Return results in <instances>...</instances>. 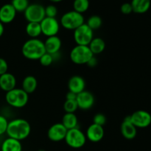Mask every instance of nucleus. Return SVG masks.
Returning a JSON list of instances; mask_svg holds the SVG:
<instances>
[{
	"mask_svg": "<svg viewBox=\"0 0 151 151\" xmlns=\"http://www.w3.org/2000/svg\"><path fill=\"white\" fill-rule=\"evenodd\" d=\"M31 126L29 121L24 118H16L9 121L6 133L8 137L22 141L29 136Z\"/></svg>",
	"mask_w": 151,
	"mask_h": 151,
	"instance_id": "nucleus-1",
	"label": "nucleus"
},
{
	"mask_svg": "<svg viewBox=\"0 0 151 151\" xmlns=\"http://www.w3.org/2000/svg\"><path fill=\"white\" fill-rule=\"evenodd\" d=\"M22 55L29 60H38L46 53L44 41L39 38H29L22 45Z\"/></svg>",
	"mask_w": 151,
	"mask_h": 151,
	"instance_id": "nucleus-2",
	"label": "nucleus"
},
{
	"mask_svg": "<svg viewBox=\"0 0 151 151\" xmlns=\"http://www.w3.org/2000/svg\"><path fill=\"white\" fill-rule=\"evenodd\" d=\"M6 102L15 108H22L27 105L29 101V94L22 88L15 87L13 90L6 92Z\"/></svg>",
	"mask_w": 151,
	"mask_h": 151,
	"instance_id": "nucleus-3",
	"label": "nucleus"
},
{
	"mask_svg": "<svg viewBox=\"0 0 151 151\" xmlns=\"http://www.w3.org/2000/svg\"><path fill=\"white\" fill-rule=\"evenodd\" d=\"M85 19L82 13L75 10L66 12L60 18V25L69 30H75V29L85 23Z\"/></svg>",
	"mask_w": 151,
	"mask_h": 151,
	"instance_id": "nucleus-4",
	"label": "nucleus"
},
{
	"mask_svg": "<svg viewBox=\"0 0 151 151\" xmlns=\"http://www.w3.org/2000/svg\"><path fill=\"white\" fill-rule=\"evenodd\" d=\"M92 56H94V54L91 51L88 46L78 44L72 49L69 54L71 61L74 64L78 65L86 64Z\"/></svg>",
	"mask_w": 151,
	"mask_h": 151,
	"instance_id": "nucleus-5",
	"label": "nucleus"
},
{
	"mask_svg": "<svg viewBox=\"0 0 151 151\" xmlns=\"http://www.w3.org/2000/svg\"><path fill=\"white\" fill-rule=\"evenodd\" d=\"M86 134L78 127L67 130L64 140L67 145L74 149L83 147L86 142Z\"/></svg>",
	"mask_w": 151,
	"mask_h": 151,
	"instance_id": "nucleus-6",
	"label": "nucleus"
},
{
	"mask_svg": "<svg viewBox=\"0 0 151 151\" xmlns=\"http://www.w3.org/2000/svg\"><path fill=\"white\" fill-rule=\"evenodd\" d=\"M94 38V31L86 23L74 30V40L78 45H88Z\"/></svg>",
	"mask_w": 151,
	"mask_h": 151,
	"instance_id": "nucleus-7",
	"label": "nucleus"
},
{
	"mask_svg": "<svg viewBox=\"0 0 151 151\" xmlns=\"http://www.w3.org/2000/svg\"><path fill=\"white\" fill-rule=\"evenodd\" d=\"M24 18L28 22H41L45 18V7L42 4H29L24 12Z\"/></svg>",
	"mask_w": 151,
	"mask_h": 151,
	"instance_id": "nucleus-8",
	"label": "nucleus"
},
{
	"mask_svg": "<svg viewBox=\"0 0 151 151\" xmlns=\"http://www.w3.org/2000/svg\"><path fill=\"white\" fill-rule=\"evenodd\" d=\"M41 28V33L45 36L50 37L57 36L60 30V22L56 18L46 17L40 22Z\"/></svg>",
	"mask_w": 151,
	"mask_h": 151,
	"instance_id": "nucleus-9",
	"label": "nucleus"
},
{
	"mask_svg": "<svg viewBox=\"0 0 151 151\" xmlns=\"http://www.w3.org/2000/svg\"><path fill=\"white\" fill-rule=\"evenodd\" d=\"M130 120L137 128H145L151 124V115L147 111L139 110L130 115Z\"/></svg>",
	"mask_w": 151,
	"mask_h": 151,
	"instance_id": "nucleus-10",
	"label": "nucleus"
},
{
	"mask_svg": "<svg viewBox=\"0 0 151 151\" xmlns=\"http://www.w3.org/2000/svg\"><path fill=\"white\" fill-rule=\"evenodd\" d=\"M67 130L62 123H55L49 128L47 131V136L52 142H60L64 140Z\"/></svg>",
	"mask_w": 151,
	"mask_h": 151,
	"instance_id": "nucleus-11",
	"label": "nucleus"
},
{
	"mask_svg": "<svg viewBox=\"0 0 151 151\" xmlns=\"http://www.w3.org/2000/svg\"><path fill=\"white\" fill-rule=\"evenodd\" d=\"M76 102L79 109L87 110L91 109L94 105V96L91 92L83 90L77 94Z\"/></svg>",
	"mask_w": 151,
	"mask_h": 151,
	"instance_id": "nucleus-12",
	"label": "nucleus"
},
{
	"mask_svg": "<svg viewBox=\"0 0 151 151\" xmlns=\"http://www.w3.org/2000/svg\"><path fill=\"white\" fill-rule=\"evenodd\" d=\"M105 131L103 126L92 123L88 126L86 133V136L88 140L91 142H99L104 137Z\"/></svg>",
	"mask_w": 151,
	"mask_h": 151,
	"instance_id": "nucleus-13",
	"label": "nucleus"
},
{
	"mask_svg": "<svg viewBox=\"0 0 151 151\" xmlns=\"http://www.w3.org/2000/svg\"><path fill=\"white\" fill-rule=\"evenodd\" d=\"M120 132L122 136L128 140L134 139L137 136V128L130 120V115H127L124 118L120 126Z\"/></svg>",
	"mask_w": 151,
	"mask_h": 151,
	"instance_id": "nucleus-14",
	"label": "nucleus"
},
{
	"mask_svg": "<svg viewBox=\"0 0 151 151\" xmlns=\"http://www.w3.org/2000/svg\"><path fill=\"white\" fill-rule=\"evenodd\" d=\"M16 10L11 4H5L0 7V22L2 24H10L16 16Z\"/></svg>",
	"mask_w": 151,
	"mask_h": 151,
	"instance_id": "nucleus-15",
	"label": "nucleus"
},
{
	"mask_svg": "<svg viewBox=\"0 0 151 151\" xmlns=\"http://www.w3.org/2000/svg\"><path fill=\"white\" fill-rule=\"evenodd\" d=\"M86 81L82 76L78 75L73 76L68 81V88L71 92L78 94L85 90Z\"/></svg>",
	"mask_w": 151,
	"mask_h": 151,
	"instance_id": "nucleus-16",
	"label": "nucleus"
},
{
	"mask_svg": "<svg viewBox=\"0 0 151 151\" xmlns=\"http://www.w3.org/2000/svg\"><path fill=\"white\" fill-rule=\"evenodd\" d=\"M44 43L47 53L52 55L58 53V52H60L62 42L60 38L58 36L47 37L45 41H44Z\"/></svg>",
	"mask_w": 151,
	"mask_h": 151,
	"instance_id": "nucleus-17",
	"label": "nucleus"
},
{
	"mask_svg": "<svg viewBox=\"0 0 151 151\" xmlns=\"http://www.w3.org/2000/svg\"><path fill=\"white\" fill-rule=\"evenodd\" d=\"M16 87V78L13 74L7 72L0 76V88L8 92Z\"/></svg>",
	"mask_w": 151,
	"mask_h": 151,
	"instance_id": "nucleus-18",
	"label": "nucleus"
},
{
	"mask_svg": "<svg viewBox=\"0 0 151 151\" xmlns=\"http://www.w3.org/2000/svg\"><path fill=\"white\" fill-rule=\"evenodd\" d=\"M1 151H22V144L21 141L13 138L4 139L1 146Z\"/></svg>",
	"mask_w": 151,
	"mask_h": 151,
	"instance_id": "nucleus-19",
	"label": "nucleus"
},
{
	"mask_svg": "<svg viewBox=\"0 0 151 151\" xmlns=\"http://www.w3.org/2000/svg\"><path fill=\"white\" fill-rule=\"evenodd\" d=\"M131 4L133 12L142 14L149 10L151 5V0H132Z\"/></svg>",
	"mask_w": 151,
	"mask_h": 151,
	"instance_id": "nucleus-20",
	"label": "nucleus"
},
{
	"mask_svg": "<svg viewBox=\"0 0 151 151\" xmlns=\"http://www.w3.org/2000/svg\"><path fill=\"white\" fill-rule=\"evenodd\" d=\"M38 87V81L33 76H27L22 81V89L27 94L34 93Z\"/></svg>",
	"mask_w": 151,
	"mask_h": 151,
	"instance_id": "nucleus-21",
	"label": "nucleus"
},
{
	"mask_svg": "<svg viewBox=\"0 0 151 151\" xmlns=\"http://www.w3.org/2000/svg\"><path fill=\"white\" fill-rule=\"evenodd\" d=\"M88 46L93 54L97 55L104 51L106 48V42L102 38L96 37V38H93Z\"/></svg>",
	"mask_w": 151,
	"mask_h": 151,
	"instance_id": "nucleus-22",
	"label": "nucleus"
},
{
	"mask_svg": "<svg viewBox=\"0 0 151 151\" xmlns=\"http://www.w3.org/2000/svg\"><path fill=\"white\" fill-rule=\"evenodd\" d=\"M61 123L67 130L78 127V119L75 113H66L62 118Z\"/></svg>",
	"mask_w": 151,
	"mask_h": 151,
	"instance_id": "nucleus-23",
	"label": "nucleus"
},
{
	"mask_svg": "<svg viewBox=\"0 0 151 151\" xmlns=\"http://www.w3.org/2000/svg\"><path fill=\"white\" fill-rule=\"evenodd\" d=\"M25 30L30 38H38L41 34H42L39 22H28L25 28Z\"/></svg>",
	"mask_w": 151,
	"mask_h": 151,
	"instance_id": "nucleus-24",
	"label": "nucleus"
},
{
	"mask_svg": "<svg viewBox=\"0 0 151 151\" xmlns=\"http://www.w3.org/2000/svg\"><path fill=\"white\" fill-rule=\"evenodd\" d=\"M89 5L88 0H74L73 9L75 11L83 14L88 10Z\"/></svg>",
	"mask_w": 151,
	"mask_h": 151,
	"instance_id": "nucleus-25",
	"label": "nucleus"
},
{
	"mask_svg": "<svg viewBox=\"0 0 151 151\" xmlns=\"http://www.w3.org/2000/svg\"><path fill=\"white\" fill-rule=\"evenodd\" d=\"M86 24L94 31L100 29L103 24V20L100 16H97V15H93L88 18Z\"/></svg>",
	"mask_w": 151,
	"mask_h": 151,
	"instance_id": "nucleus-26",
	"label": "nucleus"
},
{
	"mask_svg": "<svg viewBox=\"0 0 151 151\" xmlns=\"http://www.w3.org/2000/svg\"><path fill=\"white\" fill-rule=\"evenodd\" d=\"M10 4L13 5L16 12H24L25 10L29 6V0H12Z\"/></svg>",
	"mask_w": 151,
	"mask_h": 151,
	"instance_id": "nucleus-27",
	"label": "nucleus"
},
{
	"mask_svg": "<svg viewBox=\"0 0 151 151\" xmlns=\"http://www.w3.org/2000/svg\"><path fill=\"white\" fill-rule=\"evenodd\" d=\"M78 109L76 100H66L63 104V110L66 113H75Z\"/></svg>",
	"mask_w": 151,
	"mask_h": 151,
	"instance_id": "nucleus-28",
	"label": "nucleus"
},
{
	"mask_svg": "<svg viewBox=\"0 0 151 151\" xmlns=\"http://www.w3.org/2000/svg\"><path fill=\"white\" fill-rule=\"evenodd\" d=\"M38 60H39L40 64H41L42 66L44 67L50 66V65H51L52 64V62H54L52 56L50 53H47V52H46L44 54H43Z\"/></svg>",
	"mask_w": 151,
	"mask_h": 151,
	"instance_id": "nucleus-29",
	"label": "nucleus"
},
{
	"mask_svg": "<svg viewBox=\"0 0 151 151\" xmlns=\"http://www.w3.org/2000/svg\"><path fill=\"white\" fill-rule=\"evenodd\" d=\"M58 15V8L54 4H50L45 7L46 17L55 18Z\"/></svg>",
	"mask_w": 151,
	"mask_h": 151,
	"instance_id": "nucleus-30",
	"label": "nucleus"
},
{
	"mask_svg": "<svg viewBox=\"0 0 151 151\" xmlns=\"http://www.w3.org/2000/svg\"><path fill=\"white\" fill-rule=\"evenodd\" d=\"M93 123L98 125H105L106 123V117L103 113H97L93 118Z\"/></svg>",
	"mask_w": 151,
	"mask_h": 151,
	"instance_id": "nucleus-31",
	"label": "nucleus"
},
{
	"mask_svg": "<svg viewBox=\"0 0 151 151\" xmlns=\"http://www.w3.org/2000/svg\"><path fill=\"white\" fill-rule=\"evenodd\" d=\"M8 122L9 121H7L6 117H4L2 115H0V136L6 133Z\"/></svg>",
	"mask_w": 151,
	"mask_h": 151,
	"instance_id": "nucleus-32",
	"label": "nucleus"
},
{
	"mask_svg": "<svg viewBox=\"0 0 151 151\" xmlns=\"http://www.w3.org/2000/svg\"><path fill=\"white\" fill-rule=\"evenodd\" d=\"M120 10L123 14L128 15L130 13H131L133 12V8L131 4L129 2H125L121 5L120 7Z\"/></svg>",
	"mask_w": 151,
	"mask_h": 151,
	"instance_id": "nucleus-33",
	"label": "nucleus"
},
{
	"mask_svg": "<svg viewBox=\"0 0 151 151\" xmlns=\"http://www.w3.org/2000/svg\"><path fill=\"white\" fill-rule=\"evenodd\" d=\"M7 70H8V64L7 61L0 57V76L7 73Z\"/></svg>",
	"mask_w": 151,
	"mask_h": 151,
	"instance_id": "nucleus-34",
	"label": "nucleus"
},
{
	"mask_svg": "<svg viewBox=\"0 0 151 151\" xmlns=\"http://www.w3.org/2000/svg\"><path fill=\"white\" fill-rule=\"evenodd\" d=\"M97 62H98V60H97V58L94 57V56H92V57L88 60V62H87L86 65H88V67H90V68H94L95 66H97Z\"/></svg>",
	"mask_w": 151,
	"mask_h": 151,
	"instance_id": "nucleus-35",
	"label": "nucleus"
},
{
	"mask_svg": "<svg viewBox=\"0 0 151 151\" xmlns=\"http://www.w3.org/2000/svg\"><path fill=\"white\" fill-rule=\"evenodd\" d=\"M76 98H77L76 93H73V92L69 91V90L66 95V100H76Z\"/></svg>",
	"mask_w": 151,
	"mask_h": 151,
	"instance_id": "nucleus-36",
	"label": "nucleus"
},
{
	"mask_svg": "<svg viewBox=\"0 0 151 151\" xmlns=\"http://www.w3.org/2000/svg\"><path fill=\"white\" fill-rule=\"evenodd\" d=\"M4 24H2L1 22H0V37L4 34Z\"/></svg>",
	"mask_w": 151,
	"mask_h": 151,
	"instance_id": "nucleus-37",
	"label": "nucleus"
},
{
	"mask_svg": "<svg viewBox=\"0 0 151 151\" xmlns=\"http://www.w3.org/2000/svg\"><path fill=\"white\" fill-rule=\"evenodd\" d=\"M49 1H50L51 2H53V3H58V2H60V1H62L63 0H49Z\"/></svg>",
	"mask_w": 151,
	"mask_h": 151,
	"instance_id": "nucleus-38",
	"label": "nucleus"
},
{
	"mask_svg": "<svg viewBox=\"0 0 151 151\" xmlns=\"http://www.w3.org/2000/svg\"><path fill=\"white\" fill-rule=\"evenodd\" d=\"M38 151H46V150H43V149H41V150H38Z\"/></svg>",
	"mask_w": 151,
	"mask_h": 151,
	"instance_id": "nucleus-39",
	"label": "nucleus"
}]
</instances>
